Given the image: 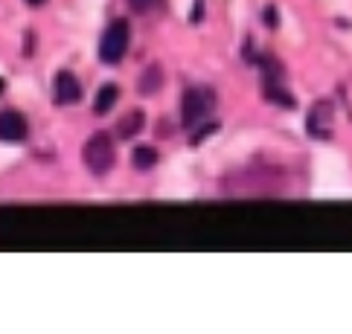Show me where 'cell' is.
Returning <instances> with one entry per match:
<instances>
[{"label": "cell", "instance_id": "cell-9", "mask_svg": "<svg viewBox=\"0 0 352 334\" xmlns=\"http://www.w3.org/2000/svg\"><path fill=\"white\" fill-rule=\"evenodd\" d=\"M160 84H163V79H160V67L155 64V67H148L143 76H140V84H137V88H140L143 96H152L155 91H160Z\"/></svg>", "mask_w": 352, "mask_h": 334}, {"label": "cell", "instance_id": "cell-1", "mask_svg": "<svg viewBox=\"0 0 352 334\" xmlns=\"http://www.w3.org/2000/svg\"><path fill=\"white\" fill-rule=\"evenodd\" d=\"M85 163L94 175H105V171L114 169V160H117V152H114V140L108 137V131H96L91 140L85 143Z\"/></svg>", "mask_w": 352, "mask_h": 334}, {"label": "cell", "instance_id": "cell-13", "mask_svg": "<svg viewBox=\"0 0 352 334\" xmlns=\"http://www.w3.org/2000/svg\"><path fill=\"white\" fill-rule=\"evenodd\" d=\"M265 23H268V27H276V23H280V18H276V9H274V6H265Z\"/></svg>", "mask_w": 352, "mask_h": 334}, {"label": "cell", "instance_id": "cell-15", "mask_svg": "<svg viewBox=\"0 0 352 334\" xmlns=\"http://www.w3.org/2000/svg\"><path fill=\"white\" fill-rule=\"evenodd\" d=\"M30 6H41V3H47V0H27Z\"/></svg>", "mask_w": 352, "mask_h": 334}, {"label": "cell", "instance_id": "cell-7", "mask_svg": "<svg viewBox=\"0 0 352 334\" xmlns=\"http://www.w3.org/2000/svg\"><path fill=\"white\" fill-rule=\"evenodd\" d=\"M143 122H146V114H143V110H131V114H125V117L120 119L117 134H120L122 140H131V137H137V134L143 131Z\"/></svg>", "mask_w": 352, "mask_h": 334}, {"label": "cell", "instance_id": "cell-12", "mask_svg": "<svg viewBox=\"0 0 352 334\" xmlns=\"http://www.w3.org/2000/svg\"><path fill=\"white\" fill-rule=\"evenodd\" d=\"M129 3H131V9H134V12H148V9H152L155 0H129Z\"/></svg>", "mask_w": 352, "mask_h": 334}, {"label": "cell", "instance_id": "cell-10", "mask_svg": "<svg viewBox=\"0 0 352 334\" xmlns=\"http://www.w3.org/2000/svg\"><path fill=\"white\" fill-rule=\"evenodd\" d=\"M131 160H134L137 169H152V166L157 163V152H155L152 145H137L134 154H131Z\"/></svg>", "mask_w": 352, "mask_h": 334}, {"label": "cell", "instance_id": "cell-2", "mask_svg": "<svg viewBox=\"0 0 352 334\" xmlns=\"http://www.w3.org/2000/svg\"><path fill=\"white\" fill-rule=\"evenodd\" d=\"M129 21L125 18H117L111 27L102 32V41H99V58H102V64H120L125 49H129Z\"/></svg>", "mask_w": 352, "mask_h": 334}, {"label": "cell", "instance_id": "cell-14", "mask_svg": "<svg viewBox=\"0 0 352 334\" xmlns=\"http://www.w3.org/2000/svg\"><path fill=\"white\" fill-rule=\"evenodd\" d=\"M192 9H195V12H192V21H198L201 15H204V6H201V0H198V3H195Z\"/></svg>", "mask_w": 352, "mask_h": 334}, {"label": "cell", "instance_id": "cell-16", "mask_svg": "<svg viewBox=\"0 0 352 334\" xmlns=\"http://www.w3.org/2000/svg\"><path fill=\"white\" fill-rule=\"evenodd\" d=\"M3 91H6V82H3V79H0V93H3Z\"/></svg>", "mask_w": 352, "mask_h": 334}, {"label": "cell", "instance_id": "cell-5", "mask_svg": "<svg viewBox=\"0 0 352 334\" xmlns=\"http://www.w3.org/2000/svg\"><path fill=\"white\" fill-rule=\"evenodd\" d=\"M53 96H56V102L58 105H73V102H79L82 99V84L79 79L73 76L70 70H61L56 82H53Z\"/></svg>", "mask_w": 352, "mask_h": 334}, {"label": "cell", "instance_id": "cell-8", "mask_svg": "<svg viewBox=\"0 0 352 334\" xmlns=\"http://www.w3.org/2000/svg\"><path fill=\"white\" fill-rule=\"evenodd\" d=\"M117 99H120V88H117V84H105V88L96 93V102H94V114L105 117L108 110L117 105Z\"/></svg>", "mask_w": 352, "mask_h": 334}, {"label": "cell", "instance_id": "cell-4", "mask_svg": "<svg viewBox=\"0 0 352 334\" xmlns=\"http://www.w3.org/2000/svg\"><path fill=\"white\" fill-rule=\"evenodd\" d=\"M309 137L314 140H329L332 137V126H335V110H332V102L320 99L318 105L309 110Z\"/></svg>", "mask_w": 352, "mask_h": 334}, {"label": "cell", "instance_id": "cell-6", "mask_svg": "<svg viewBox=\"0 0 352 334\" xmlns=\"http://www.w3.org/2000/svg\"><path fill=\"white\" fill-rule=\"evenodd\" d=\"M27 119H23V114H18V110H3L0 114V140L6 143H21L23 137H27Z\"/></svg>", "mask_w": 352, "mask_h": 334}, {"label": "cell", "instance_id": "cell-11", "mask_svg": "<svg viewBox=\"0 0 352 334\" xmlns=\"http://www.w3.org/2000/svg\"><path fill=\"white\" fill-rule=\"evenodd\" d=\"M265 96L271 99V102L283 105V108H297V99L288 93V91H283V88H280V82H276V84H268V88H265Z\"/></svg>", "mask_w": 352, "mask_h": 334}, {"label": "cell", "instance_id": "cell-3", "mask_svg": "<svg viewBox=\"0 0 352 334\" xmlns=\"http://www.w3.org/2000/svg\"><path fill=\"white\" fill-rule=\"evenodd\" d=\"M212 102H216L212 91H207V88H190L184 93V102H181V126L184 128H195L198 122L212 110Z\"/></svg>", "mask_w": 352, "mask_h": 334}]
</instances>
